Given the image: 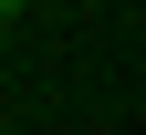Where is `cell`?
Here are the masks:
<instances>
[{
  "label": "cell",
  "mask_w": 146,
  "mask_h": 135,
  "mask_svg": "<svg viewBox=\"0 0 146 135\" xmlns=\"http://www.w3.org/2000/svg\"><path fill=\"white\" fill-rule=\"evenodd\" d=\"M0 21H21V0H0Z\"/></svg>",
  "instance_id": "obj_1"
}]
</instances>
